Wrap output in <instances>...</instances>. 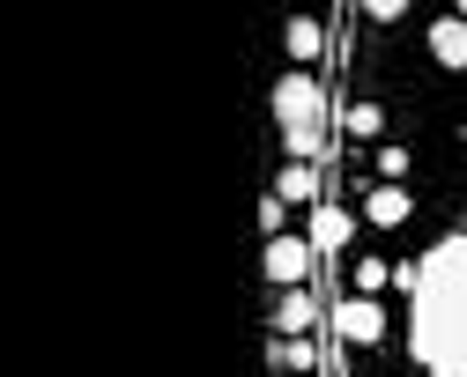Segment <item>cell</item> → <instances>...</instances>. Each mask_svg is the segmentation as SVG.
I'll return each instance as SVG.
<instances>
[{
    "label": "cell",
    "instance_id": "obj_2",
    "mask_svg": "<svg viewBox=\"0 0 467 377\" xmlns=\"http://www.w3.org/2000/svg\"><path fill=\"white\" fill-rule=\"evenodd\" d=\"M275 126H282L289 156L312 163L319 141H327V89H319L312 75H282V89H275Z\"/></svg>",
    "mask_w": 467,
    "mask_h": 377
},
{
    "label": "cell",
    "instance_id": "obj_15",
    "mask_svg": "<svg viewBox=\"0 0 467 377\" xmlns=\"http://www.w3.org/2000/svg\"><path fill=\"white\" fill-rule=\"evenodd\" d=\"M282 208H289L282 193H267V200H260V222H267V237H282Z\"/></svg>",
    "mask_w": 467,
    "mask_h": 377
},
{
    "label": "cell",
    "instance_id": "obj_6",
    "mask_svg": "<svg viewBox=\"0 0 467 377\" xmlns=\"http://www.w3.org/2000/svg\"><path fill=\"white\" fill-rule=\"evenodd\" d=\"M275 193H282L289 208H319V170H312V163H289V170L275 178Z\"/></svg>",
    "mask_w": 467,
    "mask_h": 377
},
{
    "label": "cell",
    "instance_id": "obj_9",
    "mask_svg": "<svg viewBox=\"0 0 467 377\" xmlns=\"http://www.w3.org/2000/svg\"><path fill=\"white\" fill-rule=\"evenodd\" d=\"M334 244H348V215L319 200V208H312V251H334Z\"/></svg>",
    "mask_w": 467,
    "mask_h": 377
},
{
    "label": "cell",
    "instance_id": "obj_12",
    "mask_svg": "<svg viewBox=\"0 0 467 377\" xmlns=\"http://www.w3.org/2000/svg\"><path fill=\"white\" fill-rule=\"evenodd\" d=\"M379 126H386L379 104H348V134H379Z\"/></svg>",
    "mask_w": 467,
    "mask_h": 377
},
{
    "label": "cell",
    "instance_id": "obj_4",
    "mask_svg": "<svg viewBox=\"0 0 467 377\" xmlns=\"http://www.w3.org/2000/svg\"><path fill=\"white\" fill-rule=\"evenodd\" d=\"M334 333L357 341V348L386 341V311H379V296H348V303H334Z\"/></svg>",
    "mask_w": 467,
    "mask_h": 377
},
{
    "label": "cell",
    "instance_id": "obj_8",
    "mask_svg": "<svg viewBox=\"0 0 467 377\" xmlns=\"http://www.w3.org/2000/svg\"><path fill=\"white\" fill-rule=\"evenodd\" d=\"M364 215H371L379 229H400L408 215H416V200H408V193H400V185H379V193H371V208H364Z\"/></svg>",
    "mask_w": 467,
    "mask_h": 377
},
{
    "label": "cell",
    "instance_id": "obj_7",
    "mask_svg": "<svg viewBox=\"0 0 467 377\" xmlns=\"http://www.w3.org/2000/svg\"><path fill=\"white\" fill-rule=\"evenodd\" d=\"M319 319V303L305 296V289H282V311H275V333H289V341H297L305 326Z\"/></svg>",
    "mask_w": 467,
    "mask_h": 377
},
{
    "label": "cell",
    "instance_id": "obj_16",
    "mask_svg": "<svg viewBox=\"0 0 467 377\" xmlns=\"http://www.w3.org/2000/svg\"><path fill=\"white\" fill-rule=\"evenodd\" d=\"M400 8H408V0H364V15H379V23H393Z\"/></svg>",
    "mask_w": 467,
    "mask_h": 377
},
{
    "label": "cell",
    "instance_id": "obj_14",
    "mask_svg": "<svg viewBox=\"0 0 467 377\" xmlns=\"http://www.w3.org/2000/svg\"><path fill=\"white\" fill-rule=\"evenodd\" d=\"M275 362H282V370H312V348H305V333L289 341V348H275Z\"/></svg>",
    "mask_w": 467,
    "mask_h": 377
},
{
    "label": "cell",
    "instance_id": "obj_17",
    "mask_svg": "<svg viewBox=\"0 0 467 377\" xmlns=\"http://www.w3.org/2000/svg\"><path fill=\"white\" fill-rule=\"evenodd\" d=\"M452 15H467V0H452Z\"/></svg>",
    "mask_w": 467,
    "mask_h": 377
},
{
    "label": "cell",
    "instance_id": "obj_11",
    "mask_svg": "<svg viewBox=\"0 0 467 377\" xmlns=\"http://www.w3.org/2000/svg\"><path fill=\"white\" fill-rule=\"evenodd\" d=\"M379 289H393V267L386 260H357V296H379Z\"/></svg>",
    "mask_w": 467,
    "mask_h": 377
},
{
    "label": "cell",
    "instance_id": "obj_5",
    "mask_svg": "<svg viewBox=\"0 0 467 377\" xmlns=\"http://www.w3.org/2000/svg\"><path fill=\"white\" fill-rule=\"evenodd\" d=\"M431 59H438V67H467V15H438L431 23Z\"/></svg>",
    "mask_w": 467,
    "mask_h": 377
},
{
    "label": "cell",
    "instance_id": "obj_13",
    "mask_svg": "<svg viewBox=\"0 0 467 377\" xmlns=\"http://www.w3.org/2000/svg\"><path fill=\"white\" fill-rule=\"evenodd\" d=\"M379 178L400 185V178H408V148H379Z\"/></svg>",
    "mask_w": 467,
    "mask_h": 377
},
{
    "label": "cell",
    "instance_id": "obj_3",
    "mask_svg": "<svg viewBox=\"0 0 467 377\" xmlns=\"http://www.w3.org/2000/svg\"><path fill=\"white\" fill-rule=\"evenodd\" d=\"M305 274H312V237H267V281L305 289Z\"/></svg>",
    "mask_w": 467,
    "mask_h": 377
},
{
    "label": "cell",
    "instance_id": "obj_10",
    "mask_svg": "<svg viewBox=\"0 0 467 377\" xmlns=\"http://www.w3.org/2000/svg\"><path fill=\"white\" fill-rule=\"evenodd\" d=\"M282 45H289V59H319V52H327V30H319L312 15H297V23L282 30Z\"/></svg>",
    "mask_w": 467,
    "mask_h": 377
},
{
    "label": "cell",
    "instance_id": "obj_1",
    "mask_svg": "<svg viewBox=\"0 0 467 377\" xmlns=\"http://www.w3.org/2000/svg\"><path fill=\"white\" fill-rule=\"evenodd\" d=\"M408 348H416V362L431 377H467V237H445L423 251Z\"/></svg>",
    "mask_w": 467,
    "mask_h": 377
}]
</instances>
